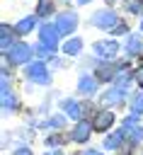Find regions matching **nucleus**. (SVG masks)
<instances>
[{
	"instance_id": "f257e3e1",
	"label": "nucleus",
	"mask_w": 143,
	"mask_h": 155,
	"mask_svg": "<svg viewBox=\"0 0 143 155\" xmlns=\"http://www.w3.org/2000/svg\"><path fill=\"white\" fill-rule=\"evenodd\" d=\"M32 58V46L29 44H12L10 48H7V61L10 63H27Z\"/></svg>"
},
{
	"instance_id": "f03ea898",
	"label": "nucleus",
	"mask_w": 143,
	"mask_h": 155,
	"mask_svg": "<svg viewBox=\"0 0 143 155\" xmlns=\"http://www.w3.org/2000/svg\"><path fill=\"white\" fill-rule=\"evenodd\" d=\"M92 24L99 29H114L116 27V15L111 10H97L92 15Z\"/></svg>"
},
{
	"instance_id": "7ed1b4c3",
	"label": "nucleus",
	"mask_w": 143,
	"mask_h": 155,
	"mask_svg": "<svg viewBox=\"0 0 143 155\" xmlns=\"http://www.w3.org/2000/svg\"><path fill=\"white\" fill-rule=\"evenodd\" d=\"M56 27H58L61 34H70V31H75V27H78V17H75V12H63V15H58Z\"/></svg>"
},
{
	"instance_id": "20e7f679",
	"label": "nucleus",
	"mask_w": 143,
	"mask_h": 155,
	"mask_svg": "<svg viewBox=\"0 0 143 155\" xmlns=\"http://www.w3.org/2000/svg\"><path fill=\"white\" fill-rule=\"evenodd\" d=\"M124 133H128L133 143H141L143 140V126L136 121V116H126L124 119Z\"/></svg>"
},
{
	"instance_id": "39448f33",
	"label": "nucleus",
	"mask_w": 143,
	"mask_h": 155,
	"mask_svg": "<svg viewBox=\"0 0 143 155\" xmlns=\"http://www.w3.org/2000/svg\"><path fill=\"white\" fill-rule=\"evenodd\" d=\"M58 34H61V31H58L56 24H53V27H51V24H44V27H41V44L53 51V48L58 46Z\"/></svg>"
},
{
	"instance_id": "423d86ee",
	"label": "nucleus",
	"mask_w": 143,
	"mask_h": 155,
	"mask_svg": "<svg viewBox=\"0 0 143 155\" xmlns=\"http://www.w3.org/2000/svg\"><path fill=\"white\" fill-rule=\"evenodd\" d=\"M119 51V44L116 41H97L95 44V53L99 56V58H114V53Z\"/></svg>"
},
{
	"instance_id": "0eeeda50",
	"label": "nucleus",
	"mask_w": 143,
	"mask_h": 155,
	"mask_svg": "<svg viewBox=\"0 0 143 155\" xmlns=\"http://www.w3.org/2000/svg\"><path fill=\"white\" fill-rule=\"evenodd\" d=\"M27 73H29V78H32L34 82H41V85H46V82H48V70H46V65H44V63H29Z\"/></svg>"
},
{
	"instance_id": "6e6552de",
	"label": "nucleus",
	"mask_w": 143,
	"mask_h": 155,
	"mask_svg": "<svg viewBox=\"0 0 143 155\" xmlns=\"http://www.w3.org/2000/svg\"><path fill=\"white\" fill-rule=\"evenodd\" d=\"M111 124H114V114H111V111H99V114H95V119H92L95 131H107Z\"/></svg>"
},
{
	"instance_id": "1a4fd4ad",
	"label": "nucleus",
	"mask_w": 143,
	"mask_h": 155,
	"mask_svg": "<svg viewBox=\"0 0 143 155\" xmlns=\"http://www.w3.org/2000/svg\"><path fill=\"white\" fill-rule=\"evenodd\" d=\"M92 128H95V126H90V121H78V126L73 128L70 136H73L75 143H85V140L90 138V131H92Z\"/></svg>"
},
{
	"instance_id": "9d476101",
	"label": "nucleus",
	"mask_w": 143,
	"mask_h": 155,
	"mask_svg": "<svg viewBox=\"0 0 143 155\" xmlns=\"http://www.w3.org/2000/svg\"><path fill=\"white\" fill-rule=\"evenodd\" d=\"M97 80H99V78H92V75H82V78H80V82H78L80 92H85V94H92V92L97 90Z\"/></svg>"
},
{
	"instance_id": "9b49d317",
	"label": "nucleus",
	"mask_w": 143,
	"mask_h": 155,
	"mask_svg": "<svg viewBox=\"0 0 143 155\" xmlns=\"http://www.w3.org/2000/svg\"><path fill=\"white\" fill-rule=\"evenodd\" d=\"M2 107H5V109H15V107H17V97L10 92L7 80H2Z\"/></svg>"
},
{
	"instance_id": "f8f14e48",
	"label": "nucleus",
	"mask_w": 143,
	"mask_h": 155,
	"mask_svg": "<svg viewBox=\"0 0 143 155\" xmlns=\"http://www.w3.org/2000/svg\"><path fill=\"white\" fill-rule=\"evenodd\" d=\"M102 102H104V104H121V102H124L121 90H119V87H116V90H107V92L102 94Z\"/></svg>"
},
{
	"instance_id": "ddd939ff",
	"label": "nucleus",
	"mask_w": 143,
	"mask_h": 155,
	"mask_svg": "<svg viewBox=\"0 0 143 155\" xmlns=\"http://www.w3.org/2000/svg\"><path fill=\"white\" fill-rule=\"evenodd\" d=\"M34 24H36V17H24V19H19V22H17L15 31H17V34H27V31H32V29H34Z\"/></svg>"
},
{
	"instance_id": "4468645a",
	"label": "nucleus",
	"mask_w": 143,
	"mask_h": 155,
	"mask_svg": "<svg viewBox=\"0 0 143 155\" xmlns=\"http://www.w3.org/2000/svg\"><path fill=\"white\" fill-rule=\"evenodd\" d=\"M124 46H126V53H138V51L143 48V44H141V39H138L136 34H131V36L126 39V44H124Z\"/></svg>"
},
{
	"instance_id": "2eb2a0df",
	"label": "nucleus",
	"mask_w": 143,
	"mask_h": 155,
	"mask_svg": "<svg viewBox=\"0 0 143 155\" xmlns=\"http://www.w3.org/2000/svg\"><path fill=\"white\" fill-rule=\"evenodd\" d=\"M63 109L70 114V119H80V116H82V107H80L78 102H70V99H68V102H63Z\"/></svg>"
},
{
	"instance_id": "dca6fc26",
	"label": "nucleus",
	"mask_w": 143,
	"mask_h": 155,
	"mask_svg": "<svg viewBox=\"0 0 143 155\" xmlns=\"http://www.w3.org/2000/svg\"><path fill=\"white\" fill-rule=\"evenodd\" d=\"M121 140H124V131H119V133H111V136H107V138H104V148L114 150V148H119V145H121Z\"/></svg>"
},
{
	"instance_id": "f3484780",
	"label": "nucleus",
	"mask_w": 143,
	"mask_h": 155,
	"mask_svg": "<svg viewBox=\"0 0 143 155\" xmlns=\"http://www.w3.org/2000/svg\"><path fill=\"white\" fill-rule=\"evenodd\" d=\"M0 36H2L0 44H2V48L7 51L10 44H12V29H10V24H2V27H0Z\"/></svg>"
},
{
	"instance_id": "a211bd4d",
	"label": "nucleus",
	"mask_w": 143,
	"mask_h": 155,
	"mask_svg": "<svg viewBox=\"0 0 143 155\" xmlns=\"http://www.w3.org/2000/svg\"><path fill=\"white\" fill-rule=\"evenodd\" d=\"M80 48H82V41H80V39H70V41H65V44H63V51H65L68 56L80 53Z\"/></svg>"
},
{
	"instance_id": "6ab92c4d",
	"label": "nucleus",
	"mask_w": 143,
	"mask_h": 155,
	"mask_svg": "<svg viewBox=\"0 0 143 155\" xmlns=\"http://www.w3.org/2000/svg\"><path fill=\"white\" fill-rule=\"evenodd\" d=\"M114 82H116V87H119V90H124V87H128V85H131V75H128V73H119V75L114 78Z\"/></svg>"
},
{
	"instance_id": "aec40b11",
	"label": "nucleus",
	"mask_w": 143,
	"mask_h": 155,
	"mask_svg": "<svg viewBox=\"0 0 143 155\" xmlns=\"http://www.w3.org/2000/svg\"><path fill=\"white\" fill-rule=\"evenodd\" d=\"M131 109H133V114H141V111H143V92L133 94V99H131Z\"/></svg>"
},
{
	"instance_id": "412c9836",
	"label": "nucleus",
	"mask_w": 143,
	"mask_h": 155,
	"mask_svg": "<svg viewBox=\"0 0 143 155\" xmlns=\"http://www.w3.org/2000/svg\"><path fill=\"white\" fill-rule=\"evenodd\" d=\"M97 75H99V80H114V78H116L111 68H99V73H97Z\"/></svg>"
},
{
	"instance_id": "4be33fe9",
	"label": "nucleus",
	"mask_w": 143,
	"mask_h": 155,
	"mask_svg": "<svg viewBox=\"0 0 143 155\" xmlns=\"http://www.w3.org/2000/svg\"><path fill=\"white\" fill-rule=\"evenodd\" d=\"M48 124H51V126H56V128H61V126H63V124H65V119H63V116H61V114H58V116H53V119H51V121H48Z\"/></svg>"
},
{
	"instance_id": "5701e85b",
	"label": "nucleus",
	"mask_w": 143,
	"mask_h": 155,
	"mask_svg": "<svg viewBox=\"0 0 143 155\" xmlns=\"http://www.w3.org/2000/svg\"><path fill=\"white\" fill-rule=\"evenodd\" d=\"M51 10V5H48V0H41V5H39V15H46Z\"/></svg>"
},
{
	"instance_id": "b1692460",
	"label": "nucleus",
	"mask_w": 143,
	"mask_h": 155,
	"mask_svg": "<svg viewBox=\"0 0 143 155\" xmlns=\"http://www.w3.org/2000/svg\"><path fill=\"white\" fill-rule=\"evenodd\" d=\"M58 143H61L58 136H48V138H46V145H58Z\"/></svg>"
},
{
	"instance_id": "393cba45",
	"label": "nucleus",
	"mask_w": 143,
	"mask_h": 155,
	"mask_svg": "<svg viewBox=\"0 0 143 155\" xmlns=\"http://www.w3.org/2000/svg\"><path fill=\"white\" fill-rule=\"evenodd\" d=\"M133 78H136V82H138V85H141V87H143V68H138V70H136V75H133Z\"/></svg>"
},
{
	"instance_id": "a878e982",
	"label": "nucleus",
	"mask_w": 143,
	"mask_h": 155,
	"mask_svg": "<svg viewBox=\"0 0 143 155\" xmlns=\"http://www.w3.org/2000/svg\"><path fill=\"white\" fill-rule=\"evenodd\" d=\"M15 155H32V150H29V148H19Z\"/></svg>"
},
{
	"instance_id": "bb28decb",
	"label": "nucleus",
	"mask_w": 143,
	"mask_h": 155,
	"mask_svg": "<svg viewBox=\"0 0 143 155\" xmlns=\"http://www.w3.org/2000/svg\"><path fill=\"white\" fill-rule=\"evenodd\" d=\"M82 155H99L97 150H87V153H82Z\"/></svg>"
},
{
	"instance_id": "cd10ccee",
	"label": "nucleus",
	"mask_w": 143,
	"mask_h": 155,
	"mask_svg": "<svg viewBox=\"0 0 143 155\" xmlns=\"http://www.w3.org/2000/svg\"><path fill=\"white\" fill-rule=\"evenodd\" d=\"M46 155H61V153H46Z\"/></svg>"
},
{
	"instance_id": "c85d7f7f",
	"label": "nucleus",
	"mask_w": 143,
	"mask_h": 155,
	"mask_svg": "<svg viewBox=\"0 0 143 155\" xmlns=\"http://www.w3.org/2000/svg\"><path fill=\"white\" fill-rule=\"evenodd\" d=\"M107 2H116V0H107Z\"/></svg>"
},
{
	"instance_id": "c756f323",
	"label": "nucleus",
	"mask_w": 143,
	"mask_h": 155,
	"mask_svg": "<svg viewBox=\"0 0 143 155\" xmlns=\"http://www.w3.org/2000/svg\"><path fill=\"white\" fill-rule=\"evenodd\" d=\"M78 2H87V0H78Z\"/></svg>"
},
{
	"instance_id": "7c9ffc66",
	"label": "nucleus",
	"mask_w": 143,
	"mask_h": 155,
	"mask_svg": "<svg viewBox=\"0 0 143 155\" xmlns=\"http://www.w3.org/2000/svg\"><path fill=\"white\" fill-rule=\"evenodd\" d=\"M141 29H143V22H141Z\"/></svg>"
}]
</instances>
